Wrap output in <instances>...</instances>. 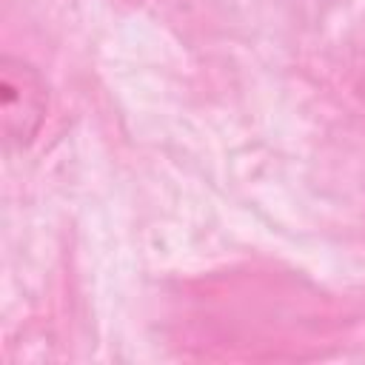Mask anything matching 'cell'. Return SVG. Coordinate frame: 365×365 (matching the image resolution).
Masks as SVG:
<instances>
[{"label": "cell", "instance_id": "6da1fadb", "mask_svg": "<svg viewBox=\"0 0 365 365\" xmlns=\"http://www.w3.org/2000/svg\"><path fill=\"white\" fill-rule=\"evenodd\" d=\"M48 111V88L43 74L23 57L0 60V117L6 148H26L37 137Z\"/></svg>", "mask_w": 365, "mask_h": 365}]
</instances>
